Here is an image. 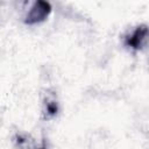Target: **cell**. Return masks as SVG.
Masks as SVG:
<instances>
[{"mask_svg": "<svg viewBox=\"0 0 149 149\" xmlns=\"http://www.w3.org/2000/svg\"><path fill=\"white\" fill-rule=\"evenodd\" d=\"M50 9H51V6L48 0H36L35 5L28 13L26 22L27 23H36V22L43 21L50 13Z\"/></svg>", "mask_w": 149, "mask_h": 149, "instance_id": "1", "label": "cell"}, {"mask_svg": "<svg viewBox=\"0 0 149 149\" xmlns=\"http://www.w3.org/2000/svg\"><path fill=\"white\" fill-rule=\"evenodd\" d=\"M149 38V29L146 26L137 27L127 38H126V45L137 50L141 49Z\"/></svg>", "mask_w": 149, "mask_h": 149, "instance_id": "2", "label": "cell"}, {"mask_svg": "<svg viewBox=\"0 0 149 149\" xmlns=\"http://www.w3.org/2000/svg\"><path fill=\"white\" fill-rule=\"evenodd\" d=\"M48 112H49L50 114H55V113L57 112V106H56V104H49V105H48Z\"/></svg>", "mask_w": 149, "mask_h": 149, "instance_id": "3", "label": "cell"}]
</instances>
